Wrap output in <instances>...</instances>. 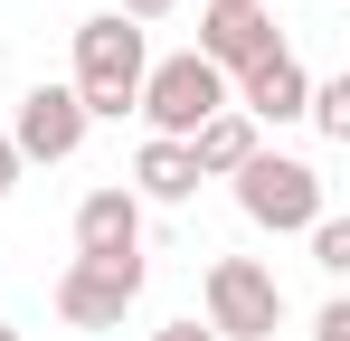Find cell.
I'll return each mask as SVG.
<instances>
[{
	"mask_svg": "<svg viewBox=\"0 0 350 341\" xmlns=\"http://www.w3.org/2000/svg\"><path fill=\"white\" fill-rule=\"evenodd\" d=\"M303 95H312L303 57H293V48H265L256 66H237V95H228V105L246 114V123H293V114H303Z\"/></svg>",
	"mask_w": 350,
	"mask_h": 341,
	"instance_id": "cell-8",
	"label": "cell"
},
{
	"mask_svg": "<svg viewBox=\"0 0 350 341\" xmlns=\"http://www.w3.org/2000/svg\"><path fill=\"white\" fill-rule=\"evenodd\" d=\"M142 66H152V48H142V29L133 19H85L76 29V105H85V123L95 114H133V95H142Z\"/></svg>",
	"mask_w": 350,
	"mask_h": 341,
	"instance_id": "cell-1",
	"label": "cell"
},
{
	"mask_svg": "<svg viewBox=\"0 0 350 341\" xmlns=\"http://www.w3.org/2000/svg\"><path fill=\"white\" fill-rule=\"evenodd\" d=\"M246 162H256V123H246L237 105H228V114H208V123L189 133V170H199V180H208V170H228V180H237Z\"/></svg>",
	"mask_w": 350,
	"mask_h": 341,
	"instance_id": "cell-10",
	"label": "cell"
},
{
	"mask_svg": "<svg viewBox=\"0 0 350 341\" xmlns=\"http://www.w3.org/2000/svg\"><path fill=\"white\" fill-rule=\"evenodd\" d=\"M237 209H246L256 227H275V237H293V227L322 218V170L293 162V152H265V142H256V162L237 170Z\"/></svg>",
	"mask_w": 350,
	"mask_h": 341,
	"instance_id": "cell-3",
	"label": "cell"
},
{
	"mask_svg": "<svg viewBox=\"0 0 350 341\" xmlns=\"http://www.w3.org/2000/svg\"><path fill=\"white\" fill-rule=\"evenodd\" d=\"M303 237H312V266H322V275H350V218H332V209H322Z\"/></svg>",
	"mask_w": 350,
	"mask_h": 341,
	"instance_id": "cell-13",
	"label": "cell"
},
{
	"mask_svg": "<svg viewBox=\"0 0 350 341\" xmlns=\"http://www.w3.org/2000/svg\"><path fill=\"white\" fill-rule=\"evenodd\" d=\"M180 0H114V19H133V29H142V19H171Z\"/></svg>",
	"mask_w": 350,
	"mask_h": 341,
	"instance_id": "cell-15",
	"label": "cell"
},
{
	"mask_svg": "<svg viewBox=\"0 0 350 341\" xmlns=\"http://www.w3.org/2000/svg\"><path fill=\"white\" fill-rule=\"evenodd\" d=\"M133 114L152 123V142H189L208 114H228V76H218L208 57H161V66H142Z\"/></svg>",
	"mask_w": 350,
	"mask_h": 341,
	"instance_id": "cell-2",
	"label": "cell"
},
{
	"mask_svg": "<svg viewBox=\"0 0 350 341\" xmlns=\"http://www.w3.org/2000/svg\"><path fill=\"white\" fill-rule=\"evenodd\" d=\"M76 142H85L76 86H29V95H19V123H10V152H19V162H66Z\"/></svg>",
	"mask_w": 350,
	"mask_h": 341,
	"instance_id": "cell-6",
	"label": "cell"
},
{
	"mask_svg": "<svg viewBox=\"0 0 350 341\" xmlns=\"http://www.w3.org/2000/svg\"><path fill=\"white\" fill-rule=\"evenodd\" d=\"M189 190H199L189 142H142V162H133V199H189Z\"/></svg>",
	"mask_w": 350,
	"mask_h": 341,
	"instance_id": "cell-11",
	"label": "cell"
},
{
	"mask_svg": "<svg viewBox=\"0 0 350 341\" xmlns=\"http://www.w3.org/2000/svg\"><path fill=\"white\" fill-rule=\"evenodd\" d=\"M76 256H85V266L142 256V199H133V190H95V199L76 209Z\"/></svg>",
	"mask_w": 350,
	"mask_h": 341,
	"instance_id": "cell-9",
	"label": "cell"
},
{
	"mask_svg": "<svg viewBox=\"0 0 350 341\" xmlns=\"http://www.w3.org/2000/svg\"><path fill=\"white\" fill-rule=\"evenodd\" d=\"M275 323H284V284L256 256H218L208 266V332L218 341H275Z\"/></svg>",
	"mask_w": 350,
	"mask_h": 341,
	"instance_id": "cell-4",
	"label": "cell"
},
{
	"mask_svg": "<svg viewBox=\"0 0 350 341\" xmlns=\"http://www.w3.org/2000/svg\"><path fill=\"white\" fill-rule=\"evenodd\" d=\"M0 341H19V332H10V323H0Z\"/></svg>",
	"mask_w": 350,
	"mask_h": 341,
	"instance_id": "cell-18",
	"label": "cell"
},
{
	"mask_svg": "<svg viewBox=\"0 0 350 341\" xmlns=\"http://www.w3.org/2000/svg\"><path fill=\"white\" fill-rule=\"evenodd\" d=\"M312 341H350V303H322L312 313Z\"/></svg>",
	"mask_w": 350,
	"mask_h": 341,
	"instance_id": "cell-14",
	"label": "cell"
},
{
	"mask_svg": "<svg viewBox=\"0 0 350 341\" xmlns=\"http://www.w3.org/2000/svg\"><path fill=\"white\" fill-rule=\"evenodd\" d=\"M265 48H284V38H275V19H265L256 0H208V10H199V48L189 57H208L218 76H228V66H256Z\"/></svg>",
	"mask_w": 350,
	"mask_h": 341,
	"instance_id": "cell-7",
	"label": "cell"
},
{
	"mask_svg": "<svg viewBox=\"0 0 350 341\" xmlns=\"http://www.w3.org/2000/svg\"><path fill=\"white\" fill-rule=\"evenodd\" d=\"M19 190V152H10V133H0V199Z\"/></svg>",
	"mask_w": 350,
	"mask_h": 341,
	"instance_id": "cell-17",
	"label": "cell"
},
{
	"mask_svg": "<svg viewBox=\"0 0 350 341\" xmlns=\"http://www.w3.org/2000/svg\"><path fill=\"white\" fill-rule=\"evenodd\" d=\"M303 114L322 123V142H350V76H332V86H312V95H303Z\"/></svg>",
	"mask_w": 350,
	"mask_h": 341,
	"instance_id": "cell-12",
	"label": "cell"
},
{
	"mask_svg": "<svg viewBox=\"0 0 350 341\" xmlns=\"http://www.w3.org/2000/svg\"><path fill=\"white\" fill-rule=\"evenodd\" d=\"M152 341H218V332H208V323H161Z\"/></svg>",
	"mask_w": 350,
	"mask_h": 341,
	"instance_id": "cell-16",
	"label": "cell"
},
{
	"mask_svg": "<svg viewBox=\"0 0 350 341\" xmlns=\"http://www.w3.org/2000/svg\"><path fill=\"white\" fill-rule=\"evenodd\" d=\"M133 294H142V256H123V266H66L57 275V313L76 323V332H114L123 313H133Z\"/></svg>",
	"mask_w": 350,
	"mask_h": 341,
	"instance_id": "cell-5",
	"label": "cell"
}]
</instances>
